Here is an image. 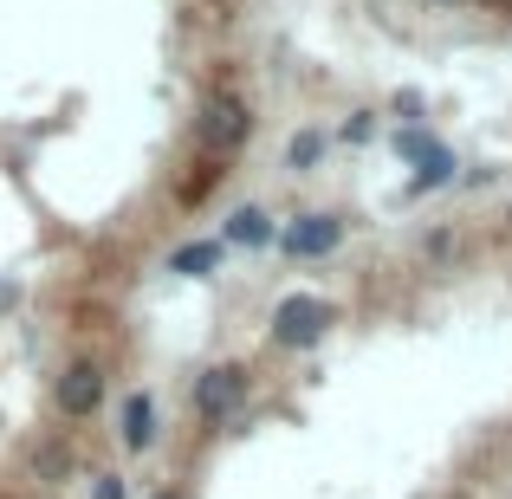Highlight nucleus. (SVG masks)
I'll return each mask as SVG.
<instances>
[{"label":"nucleus","mask_w":512,"mask_h":499,"mask_svg":"<svg viewBox=\"0 0 512 499\" xmlns=\"http://www.w3.org/2000/svg\"><path fill=\"white\" fill-rule=\"evenodd\" d=\"M150 441H156V402L130 396L124 402V448H150Z\"/></svg>","instance_id":"obj_7"},{"label":"nucleus","mask_w":512,"mask_h":499,"mask_svg":"<svg viewBox=\"0 0 512 499\" xmlns=\"http://www.w3.org/2000/svg\"><path fill=\"white\" fill-rule=\"evenodd\" d=\"M325 331H331V305H325V299H312V292H292V299L273 312V337H279L286 350L318 344Z\"/></svg>","instance_id":"obj_1"},{"label":"nucleus","mask_w":512,"mask_h":499,"mask_svg":"<svg viewBox=\"0 0 512 499\" xmlns=\"http://www.w3.org/2000/svg\"><path fill=\"white\" fill-rule=\"evenodd\" d=\"M214 266H221V247H214V240H195V247H182V253L169 260V273L201 279V273H214Z\"/></svg>","instance_id":"obj_9"},{"label":"nucleus","mask_w":512,"mask_h":499,"mask_svg":"<svg viewBox=\"0 0 512 499\" xmlns=\"http://www.w3.org/2000/svg\"><path fill=\"white\" fill-rule=\"evenodd\" d=\"M318 150H325V137H312V130H305V137H292V143H286V163H292V169H312V163H318Z\"/></svg>","instance_id":"obj_10"},{"label":"nucleus","mask_w":512,"mask_h":499,"mask_svg":"<svg viewBox=\"0 0 512 499\" xmlns=\"http://www.w3.org/2000/svg\"><path fill=\"white\" fill-rule=\"evenodd\" d=\"M91 499H124V480H117V474H104L98 487H91Z\"/></svg>","instance_id":"obj_11"},{"label":"nucleus","mask_w":512,"mask_h":499,"mask_svg":"<svg viewBox=\"0 0 512 499\" xmlns=\"http://www.w3.org/2000/svg\"><path fill=\"white\" fill-rule=\"evenodd\" d=\"M227 240H234V247H266V240H273V221H266L260 208H240L234 221H227Z\"/></svg>","instance_id":"obj_8"},{"label":"nucleus","mask_w":512,"mask_h":499,"mask_svg":"<svg viewBox=\"0 0 512 499\" xmlns=\"http://www.w3.org/2000/svg\"><path fill=\"white\" fill-rule=\"evenodd\" d=\"M150 499H175V493H150Z\"/></svg>","instance_id":"obj_12"},{"label":"nucleus","mask_w":512,"mask_h":499,"mask_svg":"<svg viewBox=\"0 0 512 499\" xmlns=\"http://www.w3.org/2000/svg\"><path fill=\"white\" fill-rule=\"evenodd\" d=\"M338 240H344L338 214H305V221L286 227V253L292 260H325V253H338Z\"/></svg>","instance_id":"obj_4"},{"label":"nucleus","mask_w":512,"mask_h":499,"mask_svg":"<svg viewBox=\"0 0 512 499\" xmlns=\"http://www.w3.org/2000/svg\"><path fill=\"white\" fill-rule=\"evenodd\" d=\"M396 150L409 156V163H422V182H415V188H435V182H448V175H454V156L441 150L435 137H422V130H402Z\"/></svg>","instance_id":"obj_5"},{"label":"nucleus","mask_w":512,"mask_h":499,"mask_svg":"<svg viewBox=\"0 0 512 499\" xmlns=\"http://www.w3.org/2000/svg\"><path fill=\"white\" fill-rule=\"evenodd\" d=\"M247 130H253V117H247V104L240 98H208V111H201V150H214V156H227V150H240L247 143Z\"/></svg>","instance_id":"obj_2"},{"label":"nucleus","mask_w":512,"mask_h":499,"mask_svg":"<svg viewBox=\"0 0 512 499\" xmlns=\"http://www.w3.org/2000/svg\"><path fill=\"white\" fill-rule=\"evenodd\" d=\"M98 396H104L98 363H72V370L59 376V409L65 415H91V409H98Z\"/></svg>","instance_id":"obj_6"},{"label":"nucleus","mask_w":512,"mask_h":499,"mask_svg":"<svg viewBox=\"0 0 512 499\" xmlns=\"http://www.w3.org/2000/svg\"><path fill=\"white\" fill-rule=\"evenodd\" d=\"M240 402H247V370H234V363H214L208 376L195 383V409L208 415V422H221V415H234Z\"/></svg>","instance_id":"obj_3"}]
</instances>
